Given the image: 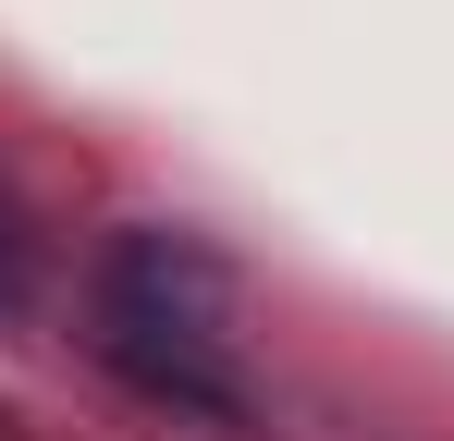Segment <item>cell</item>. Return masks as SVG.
<instances>
[{
    "instance_id": "1",
    "label": "cell",
    "mask_w": 454,
    "mask_h": 441,
    "mask_svg": "<svg viewBox=\"0 0 454 441\" xmlns=\"http://www.w3.org/2000/svg\"><path fill=\"white\" fill-rule=\"evenodd\" d=\"M98 356L148 405H172V417H209V429L258 417L233 356H222V258L184 245V233H123L111 245V270H98Z\"/></svg>"
}]
</instances>
